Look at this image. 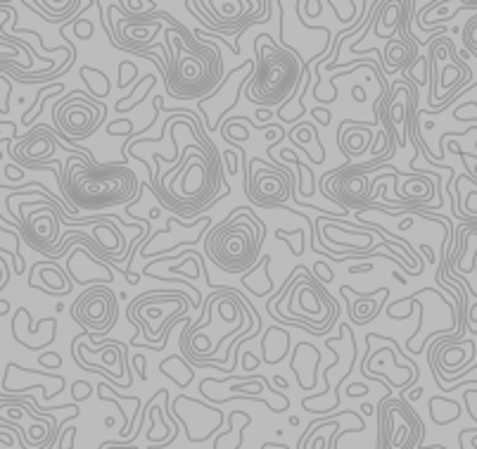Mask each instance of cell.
Here are the masks:
<instances>
[{"label": "cell", "instance_id": "obj_18", "mask_svg": "<svg viewBox=\"0 0 477 449\" xmlns=\"http://www.w3.org/2000/svg\"><path fill=\"white\" fill-rule=\"evenodd\" d=\"M71 27H74V34L81 41H88L90 36H93V24H90V20L86 17V10H83L76 20H71Z\"/></svg>", "mask_w": 477, "mask_h": 449}, {"label": "cell", "instance_id": "obj_36", "mask_svg": "<svg viewBox=\"0 0 477 449\" xmlns=\"http://www.w3.org/2000/svg\"><path fill=\"white\" fill-rule=\"evenodd\" d=\"M290 426H299V418L297 416H290Z\"/></svg>", "mask_w": 477, "mask_h": 449}, {"label": "cell", "instance_id": "obj_17", "mask_svg": "<svg viewBox=\"0 0 477 449\" xmlns=\"http://www.w3.org/2000/svg\"><path fill=\"white\" fill-rule=\"evenodd\" d=\"M463 45H466L468 52L477 55V15L470 17L466 27H463Z\"/></svg>", "mask_w": 477, "mask_h": 449}, {"label": "cell", "instance_id": "obj_33", "mask_svg": "<svg viewBox=\"0 0 477 449\" xmlns=\"http://www.w3.org/2000/svg\"><path fill=\"white\" fill-rule=\"evenodd\" d=\"M262 449H290L287 445H276V442H266Z\"/></svg>", "mask_w": 477, "mask_h": 449}, {"label": "cell", "instance_id": "obj_9", "mask_svg": "<svg viewBox=\"0 0 477 449\" xmlns=\"http://www.w3.org/2000/svg\"><path fill=\"white\" fill-rule=\"evenodd\" d=\"M245 193L252 205L283 207L294 197V173L283 164H266L264 159H250L245 166Z\"/></svg>", "mask_w": 477, "mask_h": 449}, {"label": "cell", "instance_id": "obj_5", "mask_svg": "<svg viewBox=\"0 0 477 449\" xmlns=\"http://www.w3.org/2000/svg\"><path fill=\"white\" fill-rule=\"evenodd\" d=\"M185 8L207 31L240 36L252 24H264L273 15V0H185Z\"/></svg>", "mask_w": 477, "mask_h": 449}, {"label": "cell", "instance_id": "obj_21", "mask_svg": "<svg viewBox=\"0 0 477 449\" xmlns=\"http://www.w3.org/2000/svg\"><path fill=\"white\" fill-rule=\"evenodd\" d=\"M463 402H466L468 414L477 421V390H466V392H463Z\"/></svg>", "mask_w": 477, "mask_h": 449}, {"label": "cell", "instance_id": "obj_16", "mask_svg": "<svg viewBox=\"0 0 477 449\" xmlns=\"http://www.w3.org/2000/svg\"><path fill=\"white\" fill-rule=\"evenodd\" d=\"M81 79L88 83V91L95 95V98H107L110 95L112 83L107 79L105 71L95 69V67H81Z\"/></svg>", "mask_w": 477, "mask_h": 449}, {"label": "cell", "instance_id": "obj_15", "mask_svg": "<svg viewBox=\"0 0 477 449\" xmlns=\"http://www.w3.org/2000/svg\"><path fill=\"white\" fill-rule=\"evenodd\" d=\"M430 418L437 426H446V423H454L461 416V402L449 397H430Z\"/></svg>", "mask_w": 477, "mask_h": 449}, {"label": "cell", "instance_id": "obj_26", "mask_svg": "<svg viewBox=\"0 0 477 449\" xmlns=\"http://www.w3.org/2000/svg\"><path fill=\"white\" fill-rule=\"evenodd\" d=\"M223 157H226V162H228L226 169L231 171V173H238V152H235V150H228Z\"/></svg>", "mask_w": 477, "mask_h": 449}, {"label": "cell", "instance_id": "obj_3", "mask_svg": "<svg viewBox=\"0 0 477 449\" xmlns=\"http://www.w3.org/2000/svg\"><path fill=\"white\" fill-rule=\"evenodd\" d=\"M255 69L243 93L252 105L271 110L294 100V93L301 88V79L309 74L311 64L299 57L297 50L276 43L271 34H259L255 38Z\"/></svg>", "mask_w": 477, "mask_h": 449}, {"label": "cell", "instance_id": "obj_29", "mask_svg": "<svg viewBox=\"0 0 477 449\" xmlns=\"http://www.w3.org/2000/svg\"><path fill=\"white\" fill-rule=\"evenodd\" d=\"M399 397H404L406 402H415V399H420L422 397V387H415L413 392H408V394H399Z\"/></svg>", "mask_w": 477, "mask_h": 449}, {"label": "cell", "instance_id": "obj_39", "mask_svg": "<svg viewBox=\"0 0 477 449\" xmlns=\"http://www.w3.org/2000/svg\"><path fill=\"white\" fill-rule=\"evenodd\" d=\"M150 3H164V0H150Z\"/></svg>", "mask_w": 477, "mask_h": 449}, {"label": "cell", "instance_id": "obj_14", "mask_svg": "<svg viewBox=\"0 0 477 449\" xmlns=\"http://www.w3.org/2000/svg\"><path fill=\"white\" fill-rule=\"evenodd\" d=\"M78 8L81 0H36V15L50 24L69 22Z\"/></svg>", "mask_w": 477, "mask_h": 449}, {"label": "cell", "instance_id": "obj_11", "mask_svg": "<svg viewBox=\"0 0 477 449\" xmlns=\"http://www.w3.org/2000/svg\"><path fill=\"white\" fill-rule=\"evenodd\" d=\"M57 148H59V141L55 138V129L41 124V127L31 129V134L24 136V138L12 150H8V152H12V157L20 162L22 166H27V169L45 171L48 166L62 169V162L52 159V152H55Z\"/></svg>", "mask_w": 477, "mask_h": 449}, {"label": "cell", "instance_id": "obj_13", "mask_svg": "<svg viewBox=\"0 0 477 449\" xmlns=\"http://www.w3.org/2000/svg\"><path fill=\"white\" fill-rule=\"evenodd\" d=\"M36 276L45 283V285H38L36 290H43L48 295H69L71 292L69 273L59 264H55V262H38V264H34L29 278H36Z\"/></svg>", "mask_w": 477, "mask_h": 449}, {"label": "cell", "instance_id": "obj_4", "mask_svg": "<svg viewBox=\"0 0 477 449\" xmlns=\"http://www.w3.org/2000/svg\"><path fill=\"white\" fill-rule=\"evenodd\" d=\"M266 226L252 207H235L231 217L209 231L204 250L214 266L226 273H245L257 264Z\"/></svg>", "mask_w": 477, "mask_h": 449}, {"label": "cell", "instance_id": "obj_25", "mask_svg": "<svg viewBox=\"0 0 477 449\" xmlns=\"http://www.w3.org/2000/svg\"><path fill=\"white\" fill-rule=\"evenodd\" d=\"M41 364L43 366H62V357L55 355V352H50V355H41Z\"/></svg>", "mask_w": 477, "mask_h": 449}, {"label": "cell", "instance_id": "obj_8", "mask_svg": "<svg viewBox=\"0 0 477 449\" xmlns=\"http://www.w3.org/2000/svg\"><path fill=\"white\" fill-rule=\"evenodd\" d=\"M387 155L376 157L366 164H344L340 169L325 173L323 178V193L337 202L344 209H371L373 207V190L368 176L376 173L385 164Z\"/></svg>", "mask_w": 477, "mask_h": 449}, {"label": "cell", "instance_id": "obj_22", "mask_svg": "<svg viewBox=\"0 0 477 449\" xmlns=\"http://www.w3.org/2000/svg\"><path fill=\"white\" fill-rule=\"evenodd\" d=\"M456 119H477V103H466L456 107Z\"/></svg>", "mask_w": 477, "mask_h": 449}, {"label": "cell", "instance_id": "obj_27", "mask_svg": "<svg viewBox=\"0 0 477 449\" xmlns=\"http://www.w3.org/2000/svg\"><path fill=\"white\" fill-rule=\"evenodd\" d=\"M134 364H136L138 373H141V378H143V380H148V373H145V364H148V359H145V355L134 357Z\"/></svg>", "mask_w": 477, "mask_h": 449}, {"label": "cell", "instance_id": "obj_10", "mask_svg": "<svg viewBox=\"0 0 477 449\" xmlns=\"http://www.w3.org/2000/svg\"><path fill=\"white\" fill-rule=\"evenodd\" d=\"M71 316L81 328H88L90 338H98L114 326L119 316V304L107 285H93L83 292L71 307Z\"/></svg>", "mask_w": 477, "mask_h": 449}, {"label": "cell", "instance_id": "obj_37", "mask_svg": "<svg viewBox=\"0 0 477 449\" xmlns=\"http://www.w3.org/2000/svg\"><path fill=\"white\" fill-rule=\"evenodd\" d=\"M155 217H159V207H155L152 212H150V219H155Z\"/></svg>", "mask_w": 477, "mask_h": 449}, {"label": "cell", "instance_id": "obj_28", "mask_svg": "<svg viewBox=\"0 0 477 449\" xmlns=\"http://www.w3.org/2000/svg\"><path fill=\"white\" fill-rule=\"evenodd\" d=\"M255 355H252V352H245V362H243V366L247 369V371H252V369H257L259 366V362L255 364Z\"/></svg>", "mask_w": 477, "mask_h": 449}, {"label": "cell", "instance_id": "obj_6", "mask_svg": "<svg viewBox=\"0 0 477 449\" xmlns=\"http://www.w3.org/2000/svg\"><path fill=\"white\" fill-rule=\"evenodd\" d=\"M425 426L404 397H387L378 406V449H415Z\"/></svg>", "mask_w": 477, "mask_h": 449}, {"label": "cell", "instance_id": "obj_1", "mask_svg": "<svg viewBox=\"0 0 477 449\" xmlns=\"http://www.w3.org/2000/svg\"><path fill=\"white\" fill-rule=\"evenodd\" d=\"M59 190L67 197L71 217L78 209H95L129 205L131 209L143 197V185L138 176L126 166V162H95L81 152H71L59 169Z\"/></svg>", "mask_w": 477, "mask_h": 449}, {"label": "cell", "instance_id": "obj_19", "mask_svg": "<svg viewBox=\"0 0 477 449\" xmlns=\"http://www.w3.org/2000/svg\"><path fill=\"white\" fill-rule=\"evenodd\" d=\"M138 74V67L134 62H129V59H124L122 64H119V88H129L131 81L136 79Z\"/></svg>", "mask_w": 477, "mask_h": 449}, {"label": "cell", "instance_id": "obj_2", "mask_svg": "<svg viewBox=\"0 0 477 449\" xmlns=\"http://www.w3.org/2000/svg\"><path fill=\"white\" fill-rule=\"evenodd\" d=\"M180 22L166 24V67L164 83L169 95L178 100H202L214 93L223 81V57L221 48L209 41H202L195 48H188L180 41Z\"/></svg>", "mask_w": 477, "mask_h": 449}, {"label": "cell", "instance_id": "obj_34", "mask_svg": "<svg viewBox=\"0 0 477 449\" xmlns=\"http://www.w3.org/2000/svg\"><path fill=\"white\" fill-rule=\"evenodd\" d=\"M8 309H10V304L5 302V299H0V316H3V314H8Z\"/></svg>", "mask_w": 477, "mask_h": 449}, {"label": "cell", "instance_id": "obj_30", "mask_svg": "<svg viewBox=\"0 0 477 449\" xmlns=\"http://www.w3.org/2000/svg\"><path fill=\"white\" fill-rule=\"evenodd\" d=\"M373 271V264H359V266H349V273H368Z\"/></svg>", "mask_w": 477, "mask_h": 449}, {"label": "cell", "instance_id": "obj_24", "mask_svg": "<svg viewBox=\"0 0 477 449\" xmlns=\"http://www.w3.org/2000/svg\"><path fill=\"white\" fill-rule=\"evenodd\" d=\"M313 271H316L318 276H321L323 283H330V280H333V271H330L325 262H316V264H313Z\"/></svg>", "mask_w": 477, "mask_h": 449}, {"label": "cell", "instance_id": "obj_23", "mask_svg": "<svg viewBox=\"0 0 477 449\" xmlns=\"http://www.w3.org/2000/svg\"><path fill=\"white\" fill-rule=\"evenodd\" d=\"M368 392H371V387L366 383H352V385H347V397H366Z\"/></svg>", "mask_w": 477, "mask_h": 449}, {"label": "cell", "instance_id": "obj_32", "mask_svg": "<svg viewBox=\"0 0 477 449\" xmlns=\"http://www.w3.org/2000/svg\"><path fill=\"white\" fill-rule=\"evenodd\" d=\"M273 385H278V387H283V390H285V387H287V380L283 378V376H273Z\"/></svg>", "mask_w": 477, "mask_h": 449}, {"label": "cell", "instance_id": "obj_12", "mask_svg": "<svg viewBox=\"0 0 477 449\" xmlns=\"http://www.w3.org/2000/svg\"><path fill=\"white\" fill-rule=\"evenodd\" d=\"M342 290L354 297V302L352 299L347 302V311H349V319H352L356 326H366L368 321L376 319L380 314V309H383V302H380V299H385L390 295V288H380L378 292H368V295H361V292L349 288V285H342Z\"/></svg>", "mask_w": 477, "mask_h": 449}, {"label": "cell", "instance_id": "obj_20", "mask_svg": "<svg viewBox=\"0 0 477 449\" xmlns=\"http://www.w3.org/2000/svg\"><path fill=\"white\" fill-rule=\"evenodd\" d=\"M90 394V385L86 380H76L74 385H71V397L76 399V402H83V399H88Z\"/></svg>", "mask_w": 477, "mask_h": 449}, {"label": "cell", "instance_id": "obj_7", "mask_svg": "<svg viewBox=\"0 0 477 449\" xmlns=\"http://www.w3.org/2000/svg\"><path fill=\"white\" fill-rule=\"evenodd\" d=\"M52 117H55L57 127L55 136L67 141V145H71V152H81L86 157H93L88 148L76 145V143H71V138H86V136L93 134L105 122L107 107L93 103V100H86V95L81 91H71L69 98H62L55 105Z\"/></svg>", "mask_w": 477, "mask_h": 449}, {"label": "cell", "instance_id": "obj_38", "mask_svg": "<svg viewBox=\"0 0 477 449\" xmlns=\"http://www.w3.org/2000/svg\"><path fill=\"white\" fill-rule=\"evenodd\" d=\"M473 200H477V190H473V193L468 195V202H473Z\"/></svg>", "mask_w": 477, "mask_h": 449}, {"label": "cell", "instance_id": "obj_35", "mask_svg": "<svg viewBox=\"0 0 477 449\" xmlns=\"http://www.w3.org/2000/svg\"><path fill=\"white\" fill-rule=\"evenodd\" d=\"M361 411H364V414H368V416H371V414H373V406H371V404H364V406H361Z\"/></svg>", "mask_w": 477, "mask_h": 449}, {"label": "cell", "instance_id": "obj_31", "mask_svg": "<svg viewBox=\"0 0 477 449\" xmlns=\"http://www.w3.org/2000/svg\"><path fill=\"white\" fill-rule=\"evenodd\" d=\"M461 10H477V0H461Z\"/></svg>", "mask_w": 477, "mask_h": 449}]
</instances>
